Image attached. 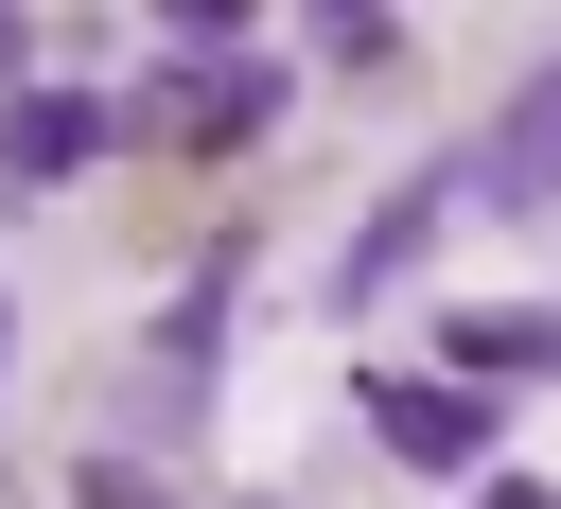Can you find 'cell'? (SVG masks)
<instances>
[{
	"label": "cell",
	"mask_w": 561,
	"mask_h": 509,
	"mask_svg": "<svg viewBox=\"0 0 561 509\" xmlns=\"http://www.w3.org/2000/svg\"><path fill=\"white\" fill-rule=\"evenodd\" d=\"M0 88H35V0H0Z\"/></svg>",
	"instance_id": "obj_9"
},
{
	"label": "cell",
	"mask_w": 561,
	"mask_h": 509,
	"mask_svg": "<svg viewBox=\"0 0 561 509\" xmlns=\"http://www.w3.org/2000/svg\"><path fill=\"white\" fill-rule=\"evenodd\" d=\"M0 369H18V316H0Z\"/></svg>",
	"instance_id": "obj_12"
},
{
	"label": "cell",
	"mask_w": 561,
	"mask_h": 509,
	"mask_svg": "<svg viewBox=\"0 0 561 509\" xmlns=\"http://www.w3.org/2000/svg\"><path fill=\"white\" fill-rule=\"evenodd\" d=\"M456 193H473V211H561V70H526V88L491 105V140L456 158Z\"/></svg>",
	"instance_id": "obj_2"
},
{
	"label": "cell",
	"mask_w": 561,
	"mask_h": 509,
	"mask_svg": "<svg viewBox=\"0 0 561 509\" xmlns=\"http://www.w3.org/2000/svg\"><path fill=\"white\" fill-rule=\"evenodd\" d=\"M70 491H88V509H158V474H140V456H88Z\"/></svg>",
	"instance_id": "obj_8"
},
{
	"label": "cell",
	"mask_w": 561,
	"mask_h": 509,
	"mask_svg": "<svg viewBox=\"0 0 561 509\" xmlns=\"http://www.w3.org/2000/svg\"><path fill=\"white\" fill-rule=\"evenodd\" d=\"M368 439H386L403 474H491V404H473V386H421V369L368 386Z\"/></svg>",
	"instance_id": "obj_3"
},
{
	"label": "cell",
	"mask_w": 561,
	"mask_h": 509,
	"mask_svg": "<svg viewBox=\"0 0 561 509\" xmlns=\"http://www.w3.org/2000/svg\"><path fill=\"white\" fill-rule=\"evenodd\" d=\"M158 18H175V35H228V18H245V0H158Z\"/></svg>",
	"instance_id": "obj_10"
},
{
	"label": "cell",
	"mask_w": 561,
	"mask_h": 509,
	"mask_svg": "<svg viewBox=\"0 0 561 509\" xmlns=\"http://www.w3.org/2000/svg\"><path fill=\"white\" fill-rule=\"evenodd\" d=\"M210 351H228V263H193V281H175V316H158V386H175V404H210Z\"/></svg>",
	"instance_id": "obj_6"
},
{
	"label": "cell",
	"mask_w": 561,
	"mask_h": 509,
	"mask_svg": "<svg viewBox=\"0 0 561 509\" xmlns=\"http://www.w3.org/2000/svg\"><path fill=\"white\" fill-rule=\"evenodd\" d=\"M438 351H456L473 386H526V369H561V316H526V298H491V316H456Z\"/></svg>",
	"instance_id": "obj_7"
},
{
	"label": "cell",
	"mask_w": 561,
	"mask_h": 509,
	"mask_svg": "<svg viewBox=\"0 0 561 509\" xmlns=\"http://www.w3.org/2000/svg\"><path fill=\"white\" fill-rule=\"evenodd\" d=\"M105 140H123V105H88V88H0V176H18V193L88 176Z\"/></svg>",
	"instance_id": "obj_4"
},
{
	"label": "cell",
	"mask_w": 561,
	"mask_h": 509,
	"mask_svg": "<svg viewBox=\"0 0 561 509\" xmlns=\"http://www.w3.org/2000/svg\"><path fill=\"white\" fill-rule=\"evenodd\" d=\"M263 123H280V53H228V35H210V70L123 88V140H263Z\"/></svg>",
	"instance_id": "obj_1"
},
{
	"label": "cell",
	"mask_w": 561,
	"mask_h": 509,
	"mask_svg": "<svg viewBox=\"0 0 561 509\" xmlns=\"http://www.w3.org/2000/svg\"><path fill=\"white\" fill-rule=\"evenodd\" d=\"M473 509H561V491H543V474H508V491H473Z\"/></svg>",
	"instance_id": "obj_11"
},
{
	"label": "cell",
	"mask_w": 561,
	"mask_h": 509,
	"mask_svg": "<svg viewBox=\"0 0 561 509\" xmlns=\"http://www.w3.org/2000/svg\"><path fill=\"white\" fill-rule=\"evenodd\" d=\"M438 193H456V176H403V193H386V211L351 228V263H333V298H386V281H403V263L438 246Z\"/></svg>",
	"instance_id": "obj_5"
}]
</instances>
